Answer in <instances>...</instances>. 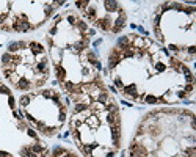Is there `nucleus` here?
<instances>
[{
	"instance_id": "obj_1",
	"label": "nucleus",
	"mask_w": 196,
	"mask_h": 157,
	"mask_svg": "<svg viewBox=\"0 0 196 157\" xmlns=\"http://www.w3.org/2000/svg\"><path fill=\"white\" fill-rule=\"evenodd\" d=\"M126 19H127V17H126V13H124V11H122V8H121L119 11H118V17L113 21V25H111V30H110V32L115 33V35L121 33L122 28L126 27Z\"/></svg>"
},
{
	"instance_id": "obj_2",
	"label": "nucleus",
	"mask_w": 196,
	"mask_h": 157,
	"mask_svg": "<svg viewBox=\"0 0 196 157\" xmlns=\"http://www.w3.org/2000/svg\"><path fill=\"white\" fill-rule=\"evenodd\" d=\"M122 57H121V50L116 47L111 49V52L108 53V69H115L118 64L121 63Z\"/></svg>"
},
{
	"instance_id": "obj_3",
	"label": "nucleus",
	"mask_w": 196,
	"mask_h": 157,
	"mask_svg": "<svg viewBox=\"0 0 196 157\" xmlns=\"http://www.w3.org/2000/svg\"><path fill=\"white\" fill-rule=\"evenodd\" d=\"M132 38H133V35H122V36H119L116 39V49H119V50L122 52L124 49L130 47V46H132Z\"/></svg>"
},
{
	"instance_id": "obj_4",
	"label": "nucleus",
	"mask_w": 196,
	"mask_h": 157,
	"mask_svg": "<svg viewBox=\"0 0 196 157\" xmlns=\"http://www.w3.org/2000/svg\"><path fill=\"white\" fill-rule=\"evenodd\" d=\"M94 25L99 27V28L104 30V32H110V30H111V25H113V21H111L108 16H105V17H97V19H96V22H94Z\"/></svg>"
},
{
	"instance_id": "obj_5",
	"label": "nucleus",
	"mask_w": 196,
	"mask_h": 157,
	"mask_svg": "<svg viewBox=\"0 0 196 157\" xmlns=\"http://www.w3.org/2000/svg\"><path fill=\"white\" fill-rule=\"evenodd\" d=\"M14 86H16L17 90H21V91H30L33 88V83H32V80H30L28 77H21Z\"/></svg>"
},
{
	"instance_id": "obj_6",
	"label": "nucleus",
	"mask_w": 196,
	"mask_h": 157,
	"mask_svg": "<svg viewBox=\"0 0 196 157\" xmlns=\"http://www.w3.org/2000/svg\"><path fill=\"white\" fill-rule=\"evenodd\" d=\"M102 5H104V8L108 11V13H118V11L121 10V3L115 2V0H105Z\"/></svg>"
},
{
	"instance_id": "obj_7",
	"label": "nucleus",
	"mask_w": 196,
	"mask_h": 157,
	"mask_svg": "<svg viewBox=\"0 0 196 157\" xmlns=\"http://www.w3.org/2000/svg\"><path fill=\"white\" fill-rule=\"evenodd\" d=\"M122 93H124L126 96L132 98V99H138V98H140V94H138V91H137V85H135V83H130L129 86H124V88H122Z\"/></svg>"
},
{
	"instance_id": "obj_8",
	"label": "nucleus",
	"mask_w": 196,
	"mask_h": 157,
	"mask_svg": "<svg viewBox=\"0 0 196 157\" xmlns=\"http://www.w3.org/2000/svg\"><path fill=\"white\" fill-rule=\"evenodd\" d=\"M28 49L32 50L33 55H39V53L46 52V47L41 43H38V41H32V43H28Z\"/></svg>"
},
{
	"instance_id": "obj_9",
	"label": "nucleus",
	"mask_w": 196,
	"mask_h": 157,
	"mask_svg": "<svg viewBox=\"0 0 196 157\" xmlns=\"http://www.w3.org/2000/svg\"><path fill=\"white\" fill-rule=\"evenodd\" d=\"M55 77H57V82H66V69H64L61 64H55Z\"/></svg>"
},
{
	"instance_id": "obj_10",
	"label": "nucleus",
	"mask_w": 196,
	"mask_h": 157,
	"mask_svg": "<svg viewBox=\"0 0 196 157\" xmlns=\"http://www.w3.org/2000/svg\"><path fill=\"white\" fill-rule=\"evenodd\" d=\"M79 148H80V151H82L83 154L90 157L91 154H93V149H94V148H97V143H90V145H80Z\"/></svg>"
},
{
	"instance_id": "obj_11",
	"label": "nucleus",
	"mask_w": 196,
	"mask_h": 157,
	"mask_svg": "<svg viewBox=\"0 0 196 157\" xmlns=\"http://www.w3.org/2000/svg\"><path fill=\"white\" fill-rule=\"evenodd\" d=\"M32 99H33V94H22V96L19 98V105H21L22 109H25V107L30 105Z\"/></svg>"
},
{
	"instance_id": "obj_12",
	"label": "nucleus",
	"mask_w": 196,
	"mask_h": 157,
	"mask_svg": "<svg viewBox=\"0 0 196 157\" xmlns=\"http://www.w3.org/2000/svg\"><path fill=\"white\" fill-rule=\"evenodd\" d=\"M19 50H21V49H19L17 41H11V43H8V46H6V52L11 53V55H16Z\"/></svg>"
},
{
	"instance_id": "obj_13",
	"label": "nucleus",
	"mask_w": 196,
	"mask_h": 157,
	"mask_svg": "<svg viewBox=\"0 0 196 157\" xmlns=\"http://www.w3.org/2000/svg\"><path fill=\"white\" fill-rule=\"evenodd\" d=\"M143 102H146V104H157V102H165V99H159L152 96V94H146V96H143Z\"/></svg>"
},
{
	"instance_id": "obj_14",
	"label": "nucleus",
	"mask_w": 196,
	"mask_h": 157,
	"mask_svg": "<svg viewBox=\"0 0 196 157\" xmlns=\"http://www.w3.org/2000/svg\"><path fill=\"white\" fill-rule=\"evenodd\" d=\"M135 53H137V49H133L132 46L127 49H124V50L121 52V57L122 58H132V57H135Z\"/></svg>"
},
{
	"instance_id": "obj_15",
	"label": "nucleus",
	"mask_w": 196,
	"mask_h": 157,
	"mask_svg": "<svg viewBox=\"0 0 196 157\" xmlns=\"http://www.w3.org/2000/svg\"><path fill=\"white\" fill-rule=\"evenodd\" d=\"M30 151L39 156L41 152L46 151V146H44V145H41V143H35V145H30Z\"/></svg>"
},
{
	"instance_id": "obj_16",
	"label": "nucleus",
	"mask_w": 196,
	"mask_h": 157,
	"mask_svg": "<svg viewBox=\"0 0 196 157\" xmlns=\"http://www.w3.org/2000/svg\"><path fill=\"white\" fill-rule=\"evenodd\" d=\"M96 101H97V102H101V104H104V105H105L107 102L110 101V96H108V93H107V90H105V91H101V93L97 94V98H96Z\"/></svg>"
},
{
	"instance_id": "obj_17",
	"label": "nucleus",
	"mask_w": 196,
	"mask_h": 157,
	"mask_svg": "<svg viewBox=\"0 0 196 157\" xmlns=\"http://www.w3.org/2000/svg\"><path fill=\"white\" fill-rule=\"evenodd\" d=\"M75 27L80 30V35H85V32L88 30V24L83 21V19H79V21H77V24H75Z\"/></svg>"
},
{
	"instance_id": "obj_18",
	"label": "nucleus",
	"mask_w": 196,
	"mask_h": 157,
	"mask_svg": "<svg viewBox=\"0 0 196 157\" xmlns=\"http://www.w3.org/2000/svg\"><path fill=\"white\" fill-rule=\"evenodd\" d=\"M86 60H88V63L94 64L96 61H97V52H96V50H88V53H86Z\"/></svg>"
},
{
	"instance_id": "obj_19",
	"label": "nucleus",
	"mask_w": 196,
	"mask_h": 157,
	"mask_svg": "<svg viewBox=\"0 0 196 157\" xmlns=\"http://www.w3.org/2000/svg\"><path fill=\"white\" fill-rule=\"evenodd\" d=\"M64 152H66V149L63 146H55L52 151V157H60V156H64Z\"/></svg>"
},
{
	"instance_id": "obj_20",
	"label": "nucleus",
	"mask_w": 196,
	"mask_h": 157,
	"mask_svg": "<svg viewBox=\"0 0 196 157\" xmlns=\"http://www.w3.org/2000/svg\"><path fill=\"white\" fill-rule=\"evenodd\" d=\"M86 109H88V105H85L83 102H77V104L74 105V113L79 115V113H82L83 110H86Z\"/></svg>"
},
{
	"instance_id": "obj_21",
	"label": "nucleus",
	"mask_w": 196,
	"mask_h": 157,
	"mask_svg": "<svg viewBox=\"0 0 196 157\" xmlns=\"http://www.w3.org/2000/svg\"><path fill=\"white\" fill-rule=\"evenodd\" d=\"M184 156H187V157H195V156H196V148H195V146L184 148Z\"/></svg>"
},
{
	"instance_id": "obj_22",
	"label": "nucleus",
	"mask_w": 196,
	"mask_h": 157,
	"mask_svg": "<svg viewBox=\"0 0 196 157\" xmlns=\"http://www.w3.org/2000/svg\"><path fill=\"white\" fill-rule=\"evenodd\" d=\"M68 118V112H66V107H61L60 109V113H58V121L60 122H64Z\"/></svg>"
},
{
	"instance_id": "obj_23",
	"label": "nucleus",
	"mask_w": 196,
	"mask_h": 157,
	"mask_svg": "<svg viewBox=\"0 0 196 157\" xmlns=\"http://www.w3.org/2000/svg\"><path fill=\"white\" fill-rule=\"evenodd\" d=\"M52 101H53V104H57V105L60 107V109H61V107H64L63 104H61V94H60V93H57V91H55V93H53V96H52Z\"/></svg>"
},
{
	"instance_id": "obj_24",
	"label": "nucleus",
	"mask_w": 196,
	"mask_h": 157,
	"mask_svg": "<svg viewBox=\"0 0 196 157\" xmlns=\"http://www.w3.org/2000/svg\"><path fill=\"white\" fill-rule=\"evenodd\" d=\"M53 10H55V6H52V3L46 5V6H44V14H46V17H50L52 14H53Z\"/></svg>"
},
{
	"instance_id": "obj_25",
	"label": "nucleus",
	"mask_w": 196,
	"mask_h": 157,
	"mask_svg": "<svg viewBox=\"0 0 196 157\" xmlns=\"http://www.w3.org/2000/svg\"><path fill=\"white\" fill-rule=\"evenodd\" d=\"M185 82H187V85H193L195 83V77H193V74H191V71H188V72H185Z\"/></svg>"
},
{
	"instance_id": "obj_26",
	"label": "nucleus",
	"mask_w": 196,
	"mask_h": 157,
	"mask_svg": "<svg viewBox=\"0 0 196 157\" xmlns=\"http://www.w3.org/2000/svg\"><path fill=\"white\" fill-rule=\"evenodd\" d=\"M85 121H86L88 124L91 126V127H94V126H97V124H99V122H97V118H96L94 115H91V116H88V118H86Z\"/></svg>"
},
{
	"instance_id": "obj_27",
	"label": "nucleus",
	"mask_w": 196,
	"mask_h": 157,
	"mask_svg": "<svg viewBox=\"0 0 196 157\" xmlns=\"http://www.w3.org/2000/svg\"><path fill=\"white\" fill-rule=\"evenodd\" d=\"M53 93H55V91H53V90H43V91H41V96H43V98H46V99H52V96H53Z\"/></svg>"
},
{
	"instance_id": "obj_28",
	"label": "nucleus",
	"mask_w": 196,
	"mask_h": 157,
	"mask_svg": "<svg viewBox=\"0 0 196 157\" xmlns=\"http://www.w3.org/2000/svg\"><path fill=\"white\" fill-rule=\"evenodd\" d=\"M66 21H68V22H69V24H71V25H75V24H77V21H79V17H77L75 14H68Z\"/></svg>"
},
{
	"instance_id": "obj_29",
	"label": "nucleus",
	"mask_w": 196,
	"mask_h": 157,
	"mask_svg": "<svg viewBox=\"0 0 196 157\" xmlns=\"http://www.w3.org/2000/svg\"><path fill=\"white\" fill-rule=\"evenodd\" d=\"M27 135L28 137H32V138H35V140H38L39 137H38V133H36V131L35 129H32V127H28L27 129Z\"/></svg>"
},
{
	"instance_id": "obj_30",
	"label": "nucleus",
	"mask_w": 196,
	"mask_h": 157,
	"mask_svg": "<svg viewBox=\"0 0 196 157\" xmlns=\"http://www.w3.org/2000/svg\"><path fill=\"white\" fill-rule=\"evenodd\" d=\"M115 86L116 88H119V90H122V88H124V83H122V79L121 77H115Z\"/></svg>"
},
{
	"instance_id": "obj_31",
	"label": "nucleus",
	"mask_w": 196,
	"mask_h": 157,
	"mask_svg": "<svg viewBox=\"0 0 196 157\" xmlns=\"http://www.w3.org/2000/svg\"><path fill=\"white\" fill-rule=\"evenodd\" d=\"M75 5H77V8H80V10L85 11L88 8V5H90V2H80V0H79V2H75Z\"/></svg>"
},
{
	"instance_id": "obj_32",
	"label": "nucleus",
	"mask_w": 196,
	"mask_h": 157,
	"mask_svg": "<svg viewBox=\"0 0 196 157\" xmlns=\"http://www.w3.org/2000/svg\"><path fill=\"white\" fill-rule=\"evenodd\" d=\"M0 93L5 94V96H11V90L8 86H5V85H0Z\"/></svg>"
},
{
	"instance_id": "obj_33",
	"label": "nucleus",
	"mask_w": 196,
	"mask_h": 157,
	"mask_svg": "<svg viewBox=\"0 0 196 157\" xmlns=\"http://www.w3.org/2000/svg\"><path fill=\"white\" fill-rule=\"evenodd\" d=\"M8 104H10V107L11 109H16V98L13 96V94H11V96H8Z\"/></svg>"
},
{
	"instance_id": "obj_34",
	"label": "nucleus",
	"mask_w": 196,
	"mask_h": 157,
	"mask_svg": "<svg viewBox=\"0 0 196 157\" xmlns=\"http://www.w3.org/2000/svg\"><path fill=\"white\" fill-rule=\"evenodd\" d=\"M3 77H6V79H10L11 77V74H13V72H16V71H11V69H8V68H3Z\"/></svg>"
},
{
	"instance_id": "obj_35",
	"label": "nucleus",
	"mask_w": 196,
	"mask_h": 157,
	"mask_svg": "<svg viewBox=\"0 0 196 157\" xmlns=\"http://www.w3.org/2000/svg\"><path fill=\"white\" fill-rule=\"evenodd\" d=\"M182 11H185V13L191 14V13H195V11H196V8H195V6H184Z\"/></svg>"
},
{
	"instance_id": "obj_36",
	"label": "nucleus",
	"mask_w": 196,
	"mask_h": 157,
	"mask_svg": "<svg viewBox=\"0 0 196 157\" xmlns=\"http://www.w3.org/2000/svg\"><path fill=\"white\" fill-rule=\"evenodd\" d=\"M159 25H160V14H157L154 17V28H159Z\"/></svg>"
},
{
	"instance_id": "obj_37",
	"label": "nucleus",
	"mask_w": 196,
	"mask_h": 157,
	"mask_svg": "<svg viewBox=\"0 0 196 157\" xmlns=\"http://www.w3.org/2000/svg\"><path fill=\"white\" fill-rule=\"evenodd\" d=\"M165 68H166V66H165L163 63H155V69L159 71V72H163V71H165Z\"/></svg>"
},
{
	"instance_id": "obj_38",
	"label": "nucleus",
	"mask_w": 196,
	"mask_h": 157,
	"mask_svg": "<svg viewBox=\"0 0 196 157\" xmlns=\"http://www.w3.org/2000/svg\"><path fill=\"white\" fill-rule=\"evenodd\" d=\"M17 43H19V49H21V50L28 49V43H25V41H17Z\"/></svg>"
},
{
	"instance_id": "obj_39",
	"label": "nucleus",
	"mask_w": 196,
	"mask_h": 157,
	"mask_svg": "<svg viewBox=\"0 0 196 157\" xmlns=\"http://www.w3.org/2000/svg\"><path fill=\"white\" fill-rule=\"evenodd\" d=\"M154 32H155V38H157V39H159V41H163V35L160 33V28H155Z\"/></svg>"
},
{
	"instance_id": "obj_40",
	"label": "nucleus",
	"mask_w": 196,
	"mask_h": 157,
	"mask_svg": "<svg viewBox=\"0 0 196 157\" xmlns=\"http://www.w3.org/2000/svg\"><path fill=\"white\" fill-rule=\"evenodd\" d=\"M184 91H185V94L193 93V85H185V86H184Z\"/></svg>"
},
{
	"instance_id": "obj_41",
	"label": "nucleus",
	"mask_w": 196,
	"mask_h": 157,
	"mask_svg": "<svg viewBox=\"0 0 196 157\" xmlns=\"http://www.w3.org/2000/svg\"><path fill=\"white\" fill-rule=\"evenodd\" d=\"M57 32H58V27H57V25H53L52 28L49 30V36H53V35H55Z\"/></svg>"
},
{
	"instance_id": "obj_42",
	"label": "nucleus",
	"mask_w": 196,
	"mask_h": 157,
	"mask_svg": "<svg viewBox=\"0 0 196 157\" xmlns=\"http://www.w3.org/2000/svg\"><path fill=\"white\" fill-rule=\"evenodd\" d=\"M168 49H170L171 52H179L180 50V47H177V46H174V44H170V46H168Z\"/></svg>"
},
{
	"instance_id": "obj_43",
	"label": "nucleus",
	"mask_w": 196,
	"mask_h": 157,
	"mask_svg": "<svg viewBox=\"0 0 196 157\" xmlns=\"http://www.w3.org/2000/svg\"><path fill=\"white\" fill-rule=\"evenodd\" d=\"M0 28L5 30V32H11V30H13V28H11V25H8V24H2V25H0Z\"/></svg>"
},
{
	"instance_id": "obj_44",
	"label": "nucleus",
	"mask_w": 196,
	"mask_h": 157,
	"mask_svg": "<svg viewBox=\"0 0 196 157\" xmlns=\"http://www.w3.org/2000/svg\"><path fill=\"white\" fill-rule=\"evenodd\" d=\"M187 52L190 53V57H193V55H195V52H196L195 46H190V47H187Z\"/></svg>"
},
{
	"instance_id": "obj_45",
	"label": "nucleus",
	"mask_w": 196,
	"mask_h": 157,
	"mask_svg": "<svg viewBox=\"0 0 196 157\" xmlns=\"http://www.w3.org/2000/svg\"><path fill=\"white\" fill-rule=\"evenodd\" d=\"M17 127H19V129H28V127H27V124H25V121H24V120H21V121H19Z\"/></svg>"
},
{
	"instance_id": "obj_46",
	"label": "nucleus",
	"mask_w": 196,
	"mask_h": 157,
	"mask_svg": "<svg viewBox=\"0 0 196 157\" xmlns=\"http://www.w3.org/2000/svg\"><path fill=\"white\" fill-rule=\"evenodd\" d=\"M93 66H94V68H96V69H97V71H101V69H102V63H101V61H99V60L96 61V63L93 64Z\"/></svg>"
},
{
	"instance_id": "obj_47",
	"label": "nucleus",
	"mask_w": 196,
	"mask_h": 157,
	"mask_svg": "<svg viewBox=\"0 0 196 157\" xmlns=\"http://www.w3.org/2000/svg\"><path fill=\"white\" fill-rule=\"evenodd\" d=\"M101 44H102V38H99V39H96L94 43H93V47H99Z\"/></svg>"
},
{
	"instance_id": "obj_48",
	"label": "nucleus",
	"mask_w": 196,
	"mask_h": 157,
	"mask_svg": "<svg viewBox=\"0 0 196 157\" xmlns=\"http://www.w3.org/2000/svg\"><path fill=\"white\" fill-rule=\"evenodd\" d=\"M177 98H179V99H185V98H187L185 91H184V90H182V91H179V93H177Z\"/></svg>"
},
{
	"instance_id": "obj_49",
	"label": "nucleus",
	"mask_w": 196,
	"mask_h": 157,
	"mask_svg": "<svg viewBox=\"0 0 196 157\" xmlns=\"http://www.w3.org/2000/svg\"><path fill=\"white\" fill-rule=\"evenodd\" d=\"M60 21H61V16H60V14H57V16H53V22H55V25L58 24Z\"/></svg>"
},
{
	"instance_id": "obj_50",
	"label": "nucleus",
	"mask_w": 196,
	"mask_h": 157,
	"mask_svg": "<svg viewBox=\"0 0 196 157\" xmlns=\"http://www.w3.org/2000/svg\"><path fill=\"white\" fill-rule=\"evenodd\" d=\"M137 28H138V32H140L141 35H146V36H148V32H144V28H143V27H137Z\"/></svg>"
},
{
	"instance_id": "obj_51",
	"label": "nucleus",
	"mask_w": 196,
	"mask_h": 157,
	"mask_svg": "<svg viewBox=\"0 0 196 157\" xmlns=\"http://www.w3.org/2000/svg\"><path fill=\"white\" fill-rule=\"evenodd\" d=\"M25 157H39V156H38V154H35V152H32V151H30V152H28V154H27Z\"/></svg>"
},
{
	"instance_id": "obj_52",
	"label": "nucleus",
	"mask_w": 196,
	"mask_h": 157,
	"mask_svg": "<svg viewBox=\"0 0 196 157\" xmlns=\"http://www.w3.org/2000/svg\"><path fill=\"white\" fill-rule=\"evenodd\" d=\"M113 156H115V152H113V151H110V152H107V156H105V157H113Z\"/></svg>"
}]
</instances>
